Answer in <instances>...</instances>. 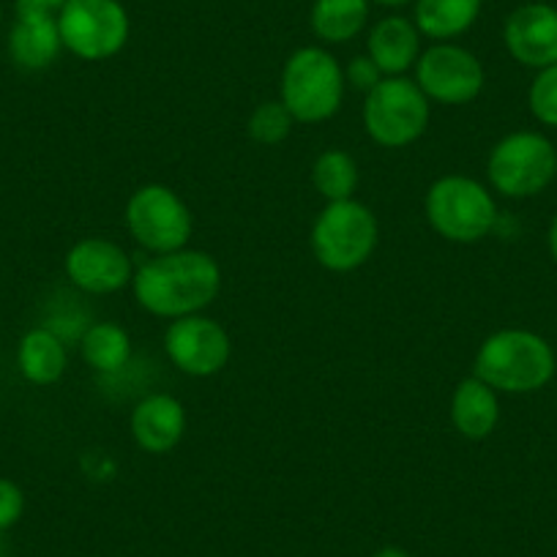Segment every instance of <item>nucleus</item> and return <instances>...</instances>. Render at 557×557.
<instances>
[{"label":"nucleus","mask_w":557,"mask_h":557,"mask_svg":"<svg viewBox=\"0 0 557 557\" xmlns=\"http://www.w3.org/2000/svg\"><path fill=\"white\" fill-rule=\"evenodd\" d=\"M500 421V399L475 374L465 377L451 396V424L468 441H486Z\"/></svg>","instance_id":"17"},{"label":"nucleus","mask_w":557,"mask_h":557,"mask_svg":"<svg viewBox=\"0 0 557 557\" xmlns=\"http://www.w3.org/2000/svg\"><path fill=\"white\" fill-rule=\"evenodd\" d=\"M432 101L410 77H383L367 94L363 128L383 148L412 146L430 126Z\"/></svg>","instance_id":"7"},{"label":"nucleus","mask_w":557,"mask_h":557,"mask_svg":"<svg viewBox=\"0 0 557 557\" xmlns=\"http://www.w3.org/2000/svg\"><path fill=\"white\" fill-rule=\"evenodd\" d=\"M367 55L377 63L385 77H405L410 69H416L421 55V34L416 23L407 17H383L367 39Z\"/></svg>","instance_id":"15"},{"label":"nucleus","mask_w":557,"mask_h":557,"mask_svg":"<svg viewBox=\"0 0 557 557\" xmlns=\"http://www.w3.org/2000/svg\"><path fill=\"white\" fill-rule=\"evenodd\" d=\"M546 244H549L552 260L557 262V213H555V219H552V224H549V235H546Z\"/></svg>","instance_id":"28"},{"label":"nucleus","mask_w":557,"mask_h":557,"mask_svg":"<svg viewBox=\"0 0 557 557\" xmlns=\"http://www.w3.org/2000/svg\"><path fill=\"white\" fill-rule=\"evenodd\" d=\"M83 358L94 372L115 374L132 358V339L117 323H94L83 334Z\"/></svg>","instance_id":"21"},{"label":"nucleus","mask_w":557,"mask_h":557,"mask_svg":"<svg viewBox=\"0 0 557 557\" xmlns=\"http://www.w3.org/2000/svg\"><path fill=\"white\" fill-rule=\"evenodd\" d=\"M164 350L178 372L189 377H211L227 367L233 342L222 323L206 314H189L170 323L164 334Z\"/></svg>","instance_id":"11"},{"label":"nucleus","mask_w":557,"mask_h":557,"mask_svg":"<svg viewBox=\"0 0 557 557\" xmlns=\"http://www.w3.org/2000/svg\"><path fill=\"white\" fill-rule=\"evenodd\" d=\"M481 14V0H416L418 34L435 41H451L468 34Z\"/></svg>","instance_id":"19"},{"label":"nucleus","mask_w":557,"mask_h":557,"mask_svg":"<svg viewBox=\"0 0 557 557\" xmlns=\"http://www.w3.org/2000/svg\"><path fill=\"white\" fill-rule=\"evenodd\" d=\"M416 83L426 99L437 104L459 107L479 99L486 74L479 58L454 41H435L418 55Z\"/></svg>","instance_id":"10"},{"label":"nucleus","mask_w":557,"mask_h":557,"mask_svg":"<svg viewBox=\"0 0 557 557\" xmlns=\"http://www.w3.org/2000/svg\"><path fill=\"white\" fill-rule=\"evenodd\" d=\"M312 184L320 197L329 202L352 200L358 189V164L356 159L339 148H329L320 153L312 164Z\"/></svg>","instance_id":"22"},{"label":"nucleus","mask_w":557,"mask_h":557,"mask_svg":"<svg viewBox=\"0 0 557 557\" xmlns=\"http://www.w3.org/2000/svg\"><path fill=\"white\" fill-rule=\"evenodd\" d=\"M0 23H3V9H0Z\"/></svg>","instance_id":"31"},{"label":"nucleus","mask_w":557,"mask_h":557,"mask_svg":"<svg viewBox=\"0 0 557 557\" xmlns=\"http://www.w3.org/2000/svg\"><path fill=\"white\" fill-rule=\"evenodd\" d=\"M25 511V495L12 479H0V533L23 519Z\"/></svg>","instance_id":"25"},{"label":"nucleus","mask_w":557,"mask_h":557,"mask_svg":"<svg viewBox=\"0 0 557 557\" xmlns=\"http://www.w3.org/2000/svg\"><path fill=\"white\" fill-rule=\"evenodd\" d=\"M383 77L385 74L380 72L377 63H374L369 55L352 58L345 69V79L352 85V88L361 90V94H369L372 88H377V85L383 83Z\"/></svg>","instance_id":"26"},{"label":"nucleus","mask_w":557,"mask_h":557,"mask_svg":"<svg viewBox=\"0 0 557 557\" xmlns=\"http://www.w3.org/2000/svg\"><path fill=\"white\" fill-rule=\"evenodd\" d=\"M473 374L497 394H535L555 377V350L533 331H495L475 352Z\"/></svg>","instance_id":"2"},{"label":"nucleus","mask_w":557,"mask_h":557,"mask_svg":"<svg viewBox=\"0 0 557 557\" xmlns=\"http://www.w3.org/2000/svg\"><path fill=\"white\" fill-rule=\"evenodd\" d=\"M66 276L74 287L90 296H110L132 285L134 265L123 246L107 238H83L69 249Z\"/></svg>","instance_id":"12"},{"label":"nucleus","mask_w":557,"mask_h":557,"mask_svg":"<svg viewBox=\"0 0 557 557\" xmlns=\"http://www.w3.org/2000/svg\"><path fill=\"white\" fill-rule=\"evenodd\" d=\"M486 178L508 200L535 197L557 178V151L539 132H513L497 139L486 159Z\"/></svg>","instance_id":"6"},{"label":"nucleus","mask_w":557,"mask_h":557,"mask_svg":"<svg viewBox=\"0 0 557 557\" xmlns=\"http://www.w3.org/2000/svg\"><path fill=\"white\" fill-rule=\"evenodd\" d=\"M345 69L323 47H301L282 69V104L296 123H323L339 112L345 99Z\"/></svg>","instance_id":"3"},{"label":"nucleus","mask_w":557,"mask_h":557,"mask_svg":"<svg viewBox=\"0 0 557 557\" xmlns=\"http://www.w3.org/2000/svg\"><path fill=\"white\" fill-rule=\"evenodd\" d=\"M380 224L358 200L329 202L312 224L314 260L334 273L361 268L377 249Z\"/></svg>","instance_id":"5"},{"label":"nucleus","mask_w":557,"mask_h":557,"mask_svg":"<svg viewBox=\"0 0 557 557\" xmlns=\"http://www.w3.org/2000/svg\"><path fill=\"white\" fill-rule=\"evenodd\" d=\"M528 104L535 121L549 128H557V63L539 69L535 79L530 83Z\"/></svg>","instance_id":"24"},{"label":"nucleus","mask_w":557,"mask_h":557,"mask_svg":"<svg viewBox=\"0 0 557 557\" xmlns=\"http://www.w3.org/2000/svg\"><path fill=\"white\" fill-rule=\"evenodd\" d=\"M374 557H410L401 546H383V549L374 552Z\"/></svg>","instance_id":"29"},{"label":"nucleus","mask_w":557,"mask_h":557,"mask_svg":"<svg viewBox=\"0 0 557 557\" xmlns=\"http://www.w3.org/2000/svg\"><path fill=\"white\" fill-rule=\"evenodd\" d=\"M293 126H296V117L293 112L278 101H262L251 110L249 123H246V132H249L251 143L257 146H278L290 137Z\"/></svg>","instance_id":"23"},{"label":"nucleus","mask_w":557,"mask_h":557,"mask_svg":"<svg viewBox=\"0 0 557 557\" xmlns=\"http://www.w3.org/2000/svg\"><path fill=\"white\" fill-rule=\"evenodd\" d=\"M374 3H380V7L399 9V7H407V3H416V0H374Z\"/></svg>","instance_id":"30"},{"label":"nucleus","mask_w":557,"mask_h":557,"mask_svg":"<svg viewBox=\"0 0 557 557\" xmlns=\"http://www.w3.org/2000/svg\"><path fill=\"white\" fill-rule=\"evenodd\" d=\"M63 50L58 17L47 14H17L9 30V58L25 72H41L52 66Z\"/></svg>","instance_id":"16"},{"label":"nucleus","mask_w":557,"mask_h":557,"mask_svg":"<svg viewBox=\"0 0 557 557\" xmlns=\"http://www.w3.org/2000/svg\"><path fill=\"white\" fill-rule=\"evenodd\" d=\"M426 222L441 238L454 244H475L486 238L497 222L492 191L468 175H443L426 189Z\"/></svg>","instance_id":"4"},{"label":"nucleus","mask_w":557,"mask_h":557,"mask_svg":"<svg viewBox=\"0 0 557 557\" xmlns=\"http://www.w3.org/2000/svg\"><path fill=\"white\" fill-rule=\"evenodd\" d=\"M63 50L83 61H110L126 47L128 14L121 0H66L58 14Z\"/></svg>","instance_id":"9"},{"label":"nucleus","mask_w":557,"mask_h":557,"mask_svg":"<svg viewBox=\"0 0 557 557\" xmlns=\"http://www.w3.org/2000/svg\"><path fill=\"white\" fill-rule=\"evenodd\" d=\"M66 0H17V14H47L58 17Z\"/></svg>","instance_id":"27"},{"label":"nucleus","mask_w":557,"mask_h":557,"mask_svg":"<svg viewBox=\"0 0 557 557\" xmlns=\"http://www.w3.org/2000/svg\"><path fill=\"white\" fill-rule=\"evenodd\" d=\"M132 290L139 307L153 318H189L216 301L222 290V268L200 249L153 255L134 271Z\"/></svg>","instance_id":"1"},{"label":"nucleus","mask_w":557,"mask_h":557,"mask_svg":"<svg viewBox=\"0 0 557 557\" xmlns=\"http://www.w3.org/2000/svg\"><path fill=\"white\" fill-rule=\"evenodd\" d=\"M372 0H314L309 23L323 45H345L356 39L369 20Z\"/></svg>","instance_id":"20"},{"label":"nucleus","mask_w":557,"mask_h":557,"mask_svg":"<svg viewBox=\"0 0 557 557\" xmlns=\"http://www.w3.org/2000/svg\"><path fill=\"white\" fill-rule=\"evenodd\" d=\"M126 227L132 238L151 255L186 249L195 230L189 206L178 191L164 184L139 186L126 202Z\"/></svg>","instance_id":"8"},{"label":"nucleus","mask_w":557,"mask_h":557,"mask_svg":"<svg viewBox=\"0 0 557 557\" xmlns=\"http://www.w3.org/2000/svg\"><path fill=\"white\" fill-rule=\"evenodd\" d=\"M508 55L528 69L557 63V9L549 3H524L513 9L503 28Z\"/></svg>","instance_id":"13"},{"label":"nucleus","mask_w":557,"mask_h":557,"mask_svg":"<svg viewBox=\"0 0 557 557\" xmlns=\"http://www.w3.org/2000/svg\"><path fill=\"white\" fill-rule=\"evenodd\" d=\"M132 437L146 454H170L186 432V410L175 396L151 394L132 410Z\"/></svg>","instance_id":"14"},{"label":"nucleus","mask_w":557,"mask_h":557,"mask_svg":"<svg viewBox=\"0 0 557 557\" xmlns=\"http://www.w3.org/2000/svg\"><path fill=\"white\" fill-rule=\"evenodd\" d=\"M66 345L52 329H30L20 339L17 369L28 383L52 385L66 372Z\"/></svg>","instance_id":"18"}]
</instances>
